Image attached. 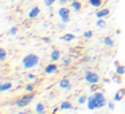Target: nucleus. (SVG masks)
Returning <instances> with one entry per match:
<instances>
[{"mask_svg":"<svg viewBox=\"0 0 125 114\" xmlns=\"http://www.w3.org/2000/svg\"><path fill=\"white\" fill-rule=\"evenodd\" d=\"M59 109L61 110H73L74 106H73V103H71L70 101H63V102L59 105Z\"/></svg>","mask_w":125,"mask_h":114,"instance_id":"nucleus-14","label":"nucleus"},{"mask_svg":"<svg viewBox=\"0 0 125 114\" xmlns=\"http://www.w3.org/2000/svg\"><path fill=\"white\" fill-rule=\"evenodd\" d=\"M16 32H18V26H12V27L10 28V34H11V35H16Z\"/></svg>","mask_w":125,"mask_h":114,"instance_id":"nucleus-28","label":"nucleus"},{"mask_svg":"<svg viewBox=\"0 0 125 114\" xmlns=\"http://www.w3.org/2000/svg\"><path fill=\"white\" fill-rule=\"evenodd\" d=\"M24 91L26 93H35V85L34 83H27L24 86Z\"/></svg>","mask_w":125,"mask_h":114,"instance_id":"nucleus-21","label":"nucleus"},{"mask_svg":"<svg viewBox=\"0 0 125 114\" xmlns=\"http://www.w3.org/2000/svg\"><path fill=\"white\" fill-rule=\"evenodd\" d=\"M100 89H101L100 83H93L92 86H90V91H92V93H95V91H98Z\"/></svg>","mask_w":125,"mask_h":114,"instance_id":"nucleus-25","label":"nucleus"},{"mask_svg":"<svg viewBox=\"0 0 125 114\" xmlns=\"http://www.w3.org/2000/svg\"><path fill=\"white\" fill-rule=\"evenodd\" d=\"M43 42H46V43H50V39H49V38H43Z\"/></svg>","mask_w":125,"mask_h":114,"instance_id":"nucleus-33","label":"nucleus"},{"mask_svg":"<svg viewBox=\"0 0 125 114\" xmlns=\"http://www.w3.org/2000/svg\"><path fill=\"white\" fill-rule=\"evenodd\" d=\"M87 99H89V97L86 94H81L78 97V105H85L87 102Z\"/></svg>","mask_w":125,"mask_h":114,"instance_id":"nucleus-20","label":"nucleus"},{"mask_svg":"<svg viewBox=\"0 0 125 114\" xmlns=\"http://www.w3.org/2000/svg\"><path fill=\"white\" fill-rule=\"evenodd\" d=\"M61 39H62V40H65V42H73V40H75V39H77V36L74 35V34L67 32V34H65V35H63Z\"/></svg>","mask_w":125,"mask_h":114,"instance_id":"nucleus-17","label":"nucleus"},{"mask_svg":"<svg viewBox=\"0 0 125 114\" xmlns=\"http://www.w3.org/2000/svg\"><path fill=\"white\" fill-rule=\"evenodd\" d=\"M34 98H35V93H26L24 95L19 97L16 101H15L14 105L16 106V107H19V109L27 107V106L30 105V103L32 102V101H34Z\"/></svg>","mask_w":125,"mask_h":114,"instance_id":"nucleus-3","label":"nucleus"},{"mask_svg":"<svg viewBox=\"0 0 125 114\" xmlns=\"http://www.w3.org/2000/svg\"><path fill=\"white\" fill-rule=\"evenodd\" d=\"M109 15H110V10L109 8H97V11H95V18L97 19H101V18H108Z\"/></svg>","mask_w":125,"mask_h":114,"instance_id":"nucleus-8","label":"nucleus"},{"mask_svg":"<svg viewBox=\"0 0 125 114\" xmlns=\"http://www.w3.org/2000/svg\"><path fill=\"white\" fill-rule=\"evenodd\" d=\"M106 106H108L109 110H114V101H109L108 105H106Z\"/></svg>","mask_w":125,"mask_h":114,"instance_id":"nucleus-30","label":"nucleus"},{"mask_svg":"<svg viewBox=\"0 0 125 114\" xmlns=\"http://www.w3.org/2000/svg\"><path fill=\"white\" fill-rule=\"evenodd\" d=\"M83 78H85V81H86L89 85L100 83V82H101V76L98 75V74L95 73V71H92V70H86V71H85Z\"/></svg>","mask_w":125,"mask_h":114,"instance_id":"nucleus-4","label":"nucleus"},{"mask_svg":"<svg viewBox=\"0 0 125 114\" xmlns=\"http://www.w3.org/2000/svg\"><path fill=\"white\" fill-rule=\"evenodd\" d=\"M95 26H97L98 28H106V22L104 18H101V19H97V22H95Z\"/></svg>","mask_w":125,"mask_h":114,"instance_id":"nucleus-22","label":"nucleus"},{"mask_svg":"<svg viewBox=\"0 0 125 114\" xmlns=\"http://www.w3.org/2000/svg\"><path fill=\"white\" fill-rule=\"evenodd\" d=\"M58 1H59L61 4H65V3H67L69 0H58Z\"/></svg>","mask_w":125,"mask_h":114,"instance_id":"nucleus-32","label":"nucleus"},{"mask_svg":"<svg viewBox=\"0 0 125 114\" xmlns=\"http://www.w3.org/2000/svg\"><path fill=\"white\" fill-rule=\"evenodd\" d=\"M116 74L117 75H124L125 74V66H122L121 63H120L118 66H116Z\"/></svg>","mask_w":125,"mask_h":114,"instance_id":"nucleus-19","label":"nucleus"},{"mask_svg":"<svg viewBox=\"0 0 125 114\" xmlns=\"http://www.w3.org/2000/svg\"><path fill=\"white\" fill-rule=\"evenodd\" d=\"M70 7H71V8H73L75 12H79V11L82 10V3L79 1V0H71Z\"/></svg>","mask_w":125,"mask_h":114,"instance_id":"nucleus-13","label":"nucleus"},{"mask_svg":"<svg viewBox=\"0 0 125 114\" xmlns=\"http://www.w3.org/2000/svg\"><path fill=\"white\" fill-rule=\"evenodd\" d=\"M59 59H61V51L58 48H54L51 51V54H50V60H52V62H58Z\"/></svg>","mask_w":125,"mask_h":114,"instance_id":"nucleus-12","label":"nucleus"},{"mask_svg":"<svg viewBox=\"0 0 125 114\" xmlns=\"http://www.w3.org/2000/svg\"><path fill=\"white\" fill-rule=\"evenodd\" d=\"M12 82H1L0 83V93H6L8 90H12Z\"/></svg>","mask_w":125,"mask_h":114,"instance_id":"nucleus-11","label":"nucleus"},{"mask_svg":"<svg viewBox=\"0 0 125 114\" xmlns=\"http://www.w3.org/2000/svg\"><path fill=\"white\" fill-rule=\"evenodd\" d=\"M57 70H58V65H57V62H52V60L49 65L44 66V74H47V75H51V74L57 73Z\"/></svg>","mask_w":125,"mask_h":114,"instance_id":"nucleus-7","label":"nucleus"},{"mask_svg":"<svg viewBox=\"0 0 125 114\" xmlns=\"http://www.w3.org/2000/svg\"><path fill=\"white\" fill-rule=\"evenodd\" d=\"M89 4L97 10V8H101V6L104 4V0H89Z\"/></svg>","mask_w":125,"mask_h":114,"instance_id":"nucleus-18","label":"nucleus"},{"mask_svg":"<svg viewBox=\"0 0 125 114\" xmlns=\"http://www.w3.org/2000/svg\"><path fill=\"white\" fill-rule=\"evenodd\" d=\"M55 1H57V0H43V3H44V6H46V7H51V6H54Z\"/></svg>","mask_w":125,"mask_h":114,"instance_id":"nucleus-27","label":"nucleus"},{"mask_svg":"<svg viewBox=\"0 0 125 114\" xmlns=\"http://www.w3.org/2000/svg\"><path fill=\"white\" fill-rule=\"evenodd\" d=\"M57 27L59 28L61 31H63V30L66 28V23H63V22H62V23H58V26H57Z\"/></svg>","mask_w":125,"mask_h":114,"instance_id":"nucleus-31","label":"nucleus"},{"mask_svg":"<svg viewBox=\"0 0 125 114\" xmlns=\"http://www.w3.org/2000/svg\"><path fill=\"white\" fill-rule=\"evenodd\" d=\"M83 38L85 39H90V38H93V31H85L83 32Z\"/></svg>","mask_w":125,"mask_h":114,"instance_id":"nucleus-26","label":"nucleus"},{"mask_svg":"<svg viewBox=\"0 0 125 114\" xmlns=\"http://www.w3.org/2000/svg\"><path fill=\"white\" fill-rule=\"evenodd\" d=\"M124 95H125V90H120V91H117L116 94H114L113 101H114V102H120V101H122Z\"/></svg>","mask_w":125,"mask_h":114,"instance_id":"nucleus-15","label":"nucleus"},{"mask_svg":"<svg viewBox=\"0 0 125 114\" xmlns=\"http://www.w3.org/2000/svg\"><path fill=\"white\" fill-rule=\"evenodd\" d=\"M58 15L61 16V19H62L63 23L67 24V23L70 22V8H67V7H61V8L58 10Z\"/></svg>","mask_w":125,"mask_h":114,"instance_id":"nucleus-5","label":"nucleus"},{"mask_svg":"<svg viewBox=\"0 0 125 114\" xmlns=\"http://www.w3.org/2000/svg\"><path fill=\"white\" fill-rule=\"evenodd\" d=\"M27 79H28V81L35 82L36 81V75H35V74H27Z\"/></svg>","mask_w":125,"mask_h":114,"instance_id":"nucleus-29","label":"nucleus"},{"mask_svg":"<svg viewBox=\"0 0 125 114\" xmlns=\"http://www.w3.org/2000/svg\"><path fill=\"white\" fill-rule=\"evenodd\" d=\"M10 1H16V0H10Z\"/></svg>","mask_w":125,"mask_h":114,"instance_id":"nucleus-34","label":"nucleus"},{"mask_svg":"<svg viewBox=\"0 0 125 114\" xmlns=\"http://www.w3.org/2000/svg\"><path fill=\"white\" fill-rule=\"evenodd\" d=\"M39 60L41 59L36 54H27L22 59V66L24 70H32L34 67H36L39 65Z\"/></svg>","mask_w":125,"mask_h":114,"instance_id":"nucleus-2","label":"nucleus"},{"mask_svg":"<svg viewBox=\"0 0 125 114\" xmlns=\"http://www.w3.org/2000/svg\"><path fill=\"white\" fill-rule=\"evenodd\" d=\"M106 105H108V101H106V98H105V94H104L102 91H100V90L93 93L86 102V107L89 109V110L102 109V107H105Z\"/></svg>","mask_w":125,"mask_h":114,"instance_id":"nucleus-1","label":"nucleus"},{"mask_svg":"<svg viewBox=\"0 0 125 114\" xmlns=\"http://www.w3.org/2000/svg\"><path fill=\"white\" fill-rule=\"evenodd\" d=\"M34 111H35V113H38V114H43V113H46V106H44L43 103H36Z\"/></svg>","mask_w":125,"mask_h":114,"instance_id":"nucleus-16","label":"nucleus"},{"mask_svg":"<svg viewBox=\"0 0 125 114\" xmlns=\"http://www.w3.org/2000/svg\"><path fill=\"white\" fill-rule=\"evenodd\" d=\"M41 15V8L39 7H32V8L30 10V12H28V19H36V18Z\"/></svg>","mask_w":125,"mask_h":114,"instance_id":"nucleus-10","label":"nucleus"},{"mask_svg":"<svg viewBox=\"0 0 125 114\" xmlns=\"http://www.w3.org/2000/svg\"><path fill=\"white\" fill-rule=\"evenodd\" d=\"M104 46L108 47V48H113V47L116 46V42H114V39L112 38L110 35H106L105 38H104Z\"/></svg>","mask_w":125,"mask_h":114,"instance_id":"nucleus-9","label":"nucleus"},{"mask_svg":"<svg viewBox=\"0 0 125 114\" xmlns=\"http://www.w3.org/2000/svg\"><path fill=\"white\" fill-rule=\"evenodd\" d=\"M6 59H7V51H6V48H0V62L1 63H4L6 62Z\"/></svg>","mask_w":125,"mask_h":114,"instance_id":"nucleus-23","label":"nucleus"},{"mask_svg":"<svg viewBox=\"0 0 125 114\" xmlns=\"http://www.w3.org/2000/svg\"><path fill=\"white\" fill-rule=\"evenodd\" d=\"M58 86H59L61 89H65V90H71V89H73V85H71L70 78H69V76H63V78L59 81Z\"/></svg>","mask_w":125,"mask_h":114,"instance_id":"nucleus-6","label":"nucleus"},{"mask_svg":"<svg viewBox=\"0 0 125 114\" xmlns=\"http://www.w3.org/2000/svg\"><path fill=\"white\" fill-rule=\"evenodd\" d=\"M70 63H71V57H66V58H63V59H62V66H63V67L70 66Z\"/></svg>","mask_w":125,"mask_h":114,"instance_id":"nucleus-24","label":"nucleus"}]
</instances>
